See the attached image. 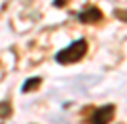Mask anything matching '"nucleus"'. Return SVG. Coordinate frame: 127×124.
Returning a JSON list of instances; mask_svg holds the SVG:
<instances>
[{"instance_id":"obj_2","label":"nucleus","mask_w":127,"mask_h":124,"mask_svg":"<svg viewBox=\"0 0 127 124\" xmlns=\"http://www.w3.org/2000/svg\"><path fill=\"white\" fill-rule=\"evenodd\" d=\"M114 115H116V107L114 105H102V107L93 111L89 122L91 124H110L112 119H114Z\"/></svg>"},{"instance_id":"obj_5","label":"nucleus","mask_w":127,"mask_h":124,"mask_svg":"<svg viewBox=\"0 0 127 124\" xmlns=\"http://www.w3.org/2000/svg\"><path fill=\"white\" fill-rule=\"evenodd\" d=\"M116 15L120 17V19H123V21H127V11H120V10H118V11H116Z\"/></svg>"},{"instance_id":"obj_3","label":"nucleus","mask_w":127,"mask_h":124,"mask_svg":"<svg viewBox=\"0 0 127 124\" xmlns=\"http://www.w3.org/2000/svg\"><path fill=\"white\" fill-rule=\"evenodd\" d=\"M102 19V13H101V10L99 8H95V6H89L87 10H84V11H80L78 13V21L80 23H89V25H93V23H99Z\"/></svg>"},{"instance_id":"obj_1","label":"nucleus","mask_w":127,"mask_h":124,"mask_svg":"<svg viewBox=\"0 0 127 124\" xmlns=\"http://www.w3.org/2000/svg\"><path fill=\"white\" fill-rule=\"evenodd\" d=\"M85 54H87V42H85V38H80V40L72 42L70 46L63 48L61 52H57L55 61H57V63H61V65H70V63L80 61Z\"/></svg>"},{"instance_id":"obj_4","label":"nucleus","mask_w":127,"mask_h":124,"mask_svg":"<svg viewBox=\"0 0 127 124\" xmlns=\"http://www.w3.org/2000/svg\"><path fill=\"white\" fill-rule=\"evenodd\" d=\"M40 82H42V78H40V76H34V78H29V80L25 82V84H23V92H34V90H36L38 86H40Z\"/></svg>"}]
</instances>
